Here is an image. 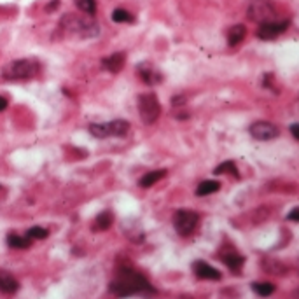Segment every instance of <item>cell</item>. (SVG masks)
<instances>
[{
	"instance_id": "obj_12",
	"label": "cell",
	"mask_w": 299,
	"mask_h": 299,
	"mask_svg": "<svg viewBox=\"0 0 299 299\" xmlns=\"http://www.w3.org/2000/svg\"><path fill=\"white\" fill-rule=\"evenodd\" d=\"M126 63V55L124 53H114V55L107 56V58L102 60V66L105 70H109L111 74H118L122 70V66Z\"/></svg>"
},
{
	"instance_id": "obj_17",
	"label": "cell",
	"mask_w": 299,
	"mask_h": 299,
	"mask_svg": "<svg viewBox=\"0 0 299 299\" xmlns=\"http://www.w3.org/2000/svg\"><path fill=\"white\" fill-rule=\"evenodd\" d=\"M112 222H114V217H112V214L109 210H105V212H102V214L96 215L95 226H93V228H95L96 231H105V229L111 228Z\"/></svg>"
},
{
	"instance_id": "obj_14",
	"label": "cell",
	"mask_w": 299,
	"mask_h": 299,
	"mask_svg": "<svg viewBox=\"0 0 299 299\" xmlns=\"http://www.w3.org/2000/svg\"><path fill=\"white\" fill-rule=\"evenodd\" d=\"M221 259H222V262L228 266L229 270H233V271H240V268L245 262L243 255L237 254V252H226V254L221 255Z\"/></svg>"
},
{
	"instance_id": "obj_1",
	"label": "cell",
	"mask_w": 299,
	"mask_h": 299,
	"mask_svg": "<svg viewBox=\"0 0 299 299\" xmlns=\"http://www.w3.org/2000/svg\"><path fill=\"white\" fill-rule=\"evenodd\" d=\"M111 292L118 298H129V296H152L154 287L142 273L133 268H119L116 277L111 282Z\"/></svg>"
},
{
	"instance_id": "obj_11",
	"label": "cell",
	"mask_w": 299,
	"mask_h": 299,
	"mask_svg": "<svg viewBox=\"0 0 299 299\" xmlns=\"http://www.w3.org/2000/svg\"><path fill=\"white\" fill-rule=\"evenodd\" d=\"M137 72L140 75V79L149 86H154V84H159L163 81V75L161 72H158L151 63H140L137 66Z\"/></svg>"
},
{
	"instance_id": "obj_15",
	"label": "cell",
	"mask_w": 299,
	"mask_h": 299,
	"mask_svg": "<svg viewBox=\"0 0 299 299\" xmlns=\"http://www.w3.org/2000/svg\"><path fill=\"white\" fill-rule=\"evenodd\" d=\"M245 35H247V28H245L243 25H233L231 28L228 30V44L235 48V46H238L243 41Z\"/></svg>"
},
{
	"instance_id": "obj_19",
	"label": "cell",
	"mask_w": 299,
	"mask_h": 299,
	"mask_svg": "<svg viewBox=\"0 0 299 299\" xmlns=\"http://www.w3.org/2000/svg\"><path fill=\"white\" fill-rule=\"evenodd\" d=\"M250 287L261 298H268V296H271L275 292V285L270 284V282H254Z\"/></svg>"
},
{
	"instance_id": "obj_27",
	"label": "cell",
	"mask_w": 299,
	"mask_h": 299,
	"mask_svg": "<svg viewBox=\"0 0 299 299\" xmlns=\"http://www.w3.org/2000/svg\"><path fill=\"white\" fill-rule=\"evenodd\" d=\"M298 129H299V124H292L291 126V131H292V135H294V138L298 140L299 138V135H298Z\"/></svg>"
},
{
	"instance_id": "obj_22",
	"label": "cell",
	"mask_w": 299,
	"mask_h": 299,
	"mask_svg": "<svg viewBox=\"0 0 299 299\" xmlns=\"http://www.w3.org/2000/svg\"><path fill=\"white\" fill-rule=\"evenodd\" d=\"M77 9H81L84 14L93 16L96 12V2L95 0H74Z\"/></svg>"
},
{
	"instance_id": "obj_24",
	"label": "cell",
	"mask_w": 299,
	"mask_h": 299,
	"mask_svg": "<svg viewBox=\"0 0 299 299\" xmlns=\"http://www.w3.org/2000/svg\"><path fill=\"white\" fill-rule=\"evenodd\" d=\"M112 21L114 23H133L135 19H133V16L129 14L128 11H124V9H114V12H112Z\"/></svg>"
},
{
	"instance_id": "obj_16",
	"label": "cell",
	"mask_w": 299,
	"mask_h": 299,
	"mask_svg": "<svg viewBox=\"0 0 299 299\" xmlns=\"http://www.w3.org/2000/svg\"><path fill=\"white\" fill-rule=\"evenodd\" d=\"M166 175V170H152V172H147V174L144 175V177L140 179V182H138V185L140 187H151V185H154L156 182H159L163 177Z\"/></svg>"
},
{
	"instance_id": "obj_18",
	"label": "cell",
	"mask_w": 299,
	"mask_h": 299,
	"mask_svg": "<svg viewBox=\"0 0 299 299\" xmlns=\"http://www.w3.org/2000/svg\"><path fill=\"white\" fill-rule=\"evenodd\" d=\"M221 189V182L217 180H203L196 187V196H208L212 192H217Z\"/></svg>"
},
{
	"instance_id": "obj_4",
	"label": "cell",
	"mask_w": 299,
	"mask_h": 299,
	"mask_svg": "<svg viewBox=\"0 0 299 299\" xmlns=\"http://www.w3.org/2000/svg\"><path fill=\"white\" fill-rule=\"evenodd\" d=\"M89 133L95 138H109V137H124L129 131V122L124 119H116V121L105 122V124H93L88 126Z\"/></svg>"
},
{
	"instance_id": "obj_3",
	"label": "cell",
	"mask_w": 299,
	"mask_h": 299,
	"mask_svg": "<svg viewBox=\"0 0 299 299\" xmlns=\"http://www.w3.org/2000/svg\"><path fill=\"white\" fill-rule=\"evenodd\" d=\"M61 28L65 32L72 33V35H77L82 39H91L96 37L100 33V28L91 18H86V16H75V14H65L60 21Z\"/></svg>"
},
{
	"instance_id": "obj_2",
	"label": "cell",
	"mask_w": 299,
	"mask_h": 299,
	"mask_svg": "<svg viewBox=\"0 0 299 299\" xmlns=\"http://www.w3.org/2000/svg\"><path fill=\"white\" fill-rule=\"evenodd\" d=\"M41 72V63L35 58H21L9 61L2 68V77L7 81H26Z\"/></svg>"
},
{
	"instance_id": "obj_7",
	"label": "cell",
	"mask_w": 299,
	"mask_h": 299,
	"mask_svg": "<svg viewBox=\"0 0 299 299\" xmlns=\"http://www.w3.org/2000/svg\"><path fill=\"white\" fill-rule=\"evenodd\" d=\"M289 25H291L289 19L264 21V23H259V28L255 33H257V37L261 39V41H273V39H277L278 35H282V33L289 28Z\"/></svg>"
},
{
	"instance_id": "obj_21",
	"label": "cell",
	"mask_w": 299,
	"mask_h": 299,
	"mask_svg": "<svg viewBox=\"0 0 299 299\" xmlns=\"http://www.w3.org/2000/svg\"><path fill=\"white\" fill-rule=\"evenodd\" d=\"M214 174H215V175L233 174L235 177H238V168H237V165H235L233 161H224V163H221L219 166H215Z\"/></svg>"
},
{
	"instance_id": "obj_26",
	"label": "cell",
	"mask_w": 299,
	"mask_h": 299,
	"mask_svg": "<svg viewBox=\"0 0 299 299\" xmlns=\"http://www.w3.org/2000/svg\"><path fill=\"white\" fill-rule=\"evenodd\" d=\"M5 109H7V100L4 96H0V112L5 111Z\"/></svg>"
},
{
	"instance_id": "obj_25",
	"label": "cell",
	"mask_w": 299,
	"mask_h": 299,
	"mask_svg": "<svg viewBox=\"0 0 299 299\" xmlns=\"http://www.w3.org/2000/svg\"><path fill=\"white\" fill-rule=\"evenodd\" d=\"M289 219H291V221H299V208L298 207L292 208V212L289 214Z\"/></svg>"
},
{
	"instance_id": "obj_9",
	"label": "cell",
	"mask_w": 299,
	"mask_h": 299,
	"mask_svg": "<svg viewBox=\"0 0 299 299\" xmlns=\"http://www.w3.org/2000/svg\"><path fill=\"white\" fill-rule=\"evenodd\" d=\"M250 135L255 138V140H273L280 135V129H278L277 124L268 121H257L250 126Z\"/></svg>"
},
{
	"instance_id": "obj_10",
	"label": "cell",
	"mask_w": 299,
	"mask_h": 299,
	"mask_svg": "<svg viewBox=\"0 0 299 299\" xmlns=\"http://www.w3.org/2000/svg\"><path fill=\"white\" fill-rule=\"evenodd\" d=\"M192 271L201 280H221V271H217L214 266H210L205 261H194Z\"/></svg>"
},
{
	"instance_id": "obj_8",
	"label": "cell",
	"mask_w": 299,
	"mask_h": 299,
	"mask_svg": "<svg viewBox=\"0 0 299 299\" xmlns=\"http://www.w3.org/2000/svg\"><path fill=\"white\" fill-rule=\"evenodd\" d=\"M248 18L252 21L264 23V21H273L275 18V9L270 0H254L248 5Z\"/></svg>"
},
{
	"instance_id": "obj_5",
	"label": "cell",
	"mask_w": 299,
	"mask_h": 299,
	"mask_svg": "<svg viewBox=\"0 0 299 299\" xmlns=\"http://www.w3.org/2000/svg\"><path fill=\"white\" fill-rule=\"evenodd\" d=\"M138 112L145 124H152L158 121L161 114V105L158 102V96L154 93H142L138 96Z\"/></svg>"
},
{
	"instance_id": "obj_23",
	"label": "cell",
	"mask_w": 299,
	"mask_h": 299,
	"mask_svg": "<svg viewBox=\"0 0 299 299\" xmlns=\"http://www.w3.org/2000/svg\"><path fill=\"white\" fill-rule=\"evenodd\" d=\"M48 229L41 228V226H33V228H30L28 231H26V237L30 238V240H44V238H48Z\"/></svg>"
},
{
	"instance_id": "obj_6",
	"label": "cell",
	"mask_w": 299,
	"mask_h": 299,
	"mask_svg": "<svg viewBox=\"0 0 299 299\" xmlns=\"http://www.w3.org/2000/svg\"><path fill=\"white\" fill-rule=\"evenodd\" d=\"M199 221V215L192 210H177L174 215V226L175 231L180 235V237H189L192 231L196 229V224Z\"/></svg>"
},
{
	"instance_id": "obj_13",
	"label": "cell",
	"mask_w": 299,
	"mask_h": 299,
	"mask_svg": "<svg viewBox=\"0 0 299 299\" xmlns=\"http://www.w3.org/2000/svg\"><path fill=\"white\" fill-rule=\"evenodd\" d=\"M18 289H19L18 280H16L11 273L0 270V292H4V294H14Z\"/></svg>"
},
{
	"instance_id": "obj_20",
	"label": "cell",
	"mask_w": 299,
	"mask_h": 299,
	"mask_svg": "<svg viewBox=\"0 0 299 299\" xmlns=\"http://www.w3.org/2000/svg\"><path fill=\"white\" fill-rule=\"evenodd\" d=\"M7 245L11 248H28L32 245V240L28 237H19V235L11 233L7 237Z\"/></svg>"
}]
</instances>
